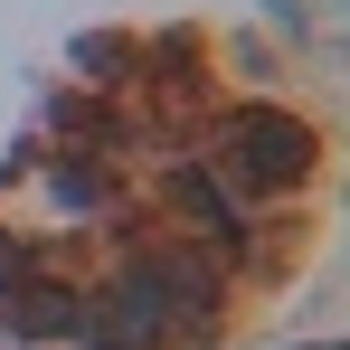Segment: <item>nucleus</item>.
I'll use <instances>...</instances> for the list:
<instances>
[{"label":"nucleus","instance_id":"1","mask_svg":"<svg viewBox=\"0 0 350 350\" xmlns=\"http://www.w3.org/2000/svg\"><path fill=\"white\" fill-rule=\"evenodd\" d=\"M218 180L228 189H293L312 180V123L284 105H237L218 133Z\"/></svg>","mask_w":350,"mask_h":350},{"label":"nucleus","instance_id":"2","mask_svg":"<svg viewBox=\"0 0 350 350\" xmlns=\"http://www.w3.org/2000/svg\"><path fill=\"white\" fill-rule=\"evenodd\" d=\"M180 332V312L161 303V284H152V265L133 256L114 284H95L85 303H76V341L85 350H161Z\"/></svg>","mask_w":350,"mask_h":350},{"label":"nucleus","instance_id":"3","mask_svg":"<svg viewBox=\"0 0 350 350\" xmlns=\"http://www.w3.org/2000/svg\"><path fill=\"white\" fill-rule=\"evenodd\" d=\"M142 265H152L161 303H171V312H189V322H208V312L228 303V265H218V246H199V237H161Z\"/></svg>","mask_w":350,"mask_h":350},{"label":"nucleus","instance_id":"4","mask_svg":"<svg viewBox=\"0 0 350 350\" xmlns=\"http://www.w3.org/2000/svg\"><path fill=\"white\" fill-rule=\"evenodd\" d=\"M76 303H85V293L57 284V275H29V265L0 275V322H10L19 341H66V332H76Z\"/></svg>","mask_w":350,"mask_h":350},{"label":"nucleus","instance_id":"5","mask_svg":"<svg viewBox=\"0 0 350 350\" xmlns=\"http://www.w3.org/2000/svg\"><path fill=\"white\" fill-rule=\"evenodd\" d=\"M171 199H180V218L199 228V246H237V228H246V199H237L218 171H171Z\"/></svg>","mask_w":350,"mask_h":350},{"label":"nucleus","instance_id":"6","mask_svg":"<svg viewBox=\"0 0 350 350\" xmlns=\"http://www.w3.org/2000/svg\"><path fill=\"white\" fill-rule=\"evenodd\" d=\"M48 199H57V208H105V171L76 161V152H57V161H48Z\"/></svg>","mask_w":350,"mask_h":350}]
</instances>
